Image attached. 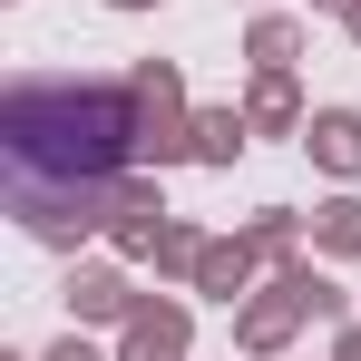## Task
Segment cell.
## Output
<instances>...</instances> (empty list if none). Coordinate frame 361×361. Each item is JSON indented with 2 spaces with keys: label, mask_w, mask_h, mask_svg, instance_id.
<instances>
[{
  "label": "cell",
  "mask_w": 361,
  "mask_h": 361,
  "mask_svg": "<svg viewBox=\"0 0 361 361\" xmlns=\"http://www.w3.org/2000/svg\"><path fill=\"white\" fill-rule=\"evenodd\" d=\"M137 157V88L127 78H10L0 98V166L20 185H108Z\"/></svg>",
  "instance_id": "obj_1"
},
{
  "label": "cell",
  "mask_w": 361,
  "mask_h": 361,
  "mask_svg": "<svg viewBox=\"0 0 361 361\" xmlns=\"http://www.w3.org/2000/svg\"><path fill=\"white\" fill-rule=\"evenodd\" d=\"M127 88H137V157H157V166H176L195 157V118H185V78L166 59L127 68Z\"/></svg>",
  "instance_id": "obj_2"
},
{
  "label": "cell",
  "mask_w": 361,
  "mask_h": 361,
  "mask_svg": "<svg viewBox=\"0 0 361 361\" xmlns=\"http://www.w3.org/2000/svg\"><path fill=\"white\" fill-rule=\"evenodd\" d=\"M293 322H312V264H283L274 274V293H254L235 312V342L244 352H283L293 342Z\"/></svg>",
  "instance_id": "obj_3"
},
{
  "label": "cell",
  "mask_w": 361,
  "mask_h": 361,
  "mask_svg": "<svg viewBox=\"0 0 361 361\" xmlns=\"http://www.w3.org/2000/svg\"><path fill=\"white\" fill-rule=\"evenodd\" d=\"M185 342H195L185 302H137V312H127V342H118V361H185Z\"/></svg>",
  "instance_id": "obj_4"
},
{
  "label": "cell",
  "mask_w": 361,
  "mask_h": 361,
  "mask_svg": "<svg viewBox=\"0 0 361 361\" xmlns=\"http://www.w3.org/2000/svg\"><path fill=\"white\" fill-rule=\"evenodd\" d=\"M108 235H118V254H157V235H166V195H157V176H127Z\"/></svg>",
  "instance_id": "obj_5"
},
{
  "label": "cell",
  "mask_w": 361,
  "mask_h": 361,
  "mask_svg": "<svg viewBox=\"0 0 361 361\" xmlns=\"http://www.w3.org/2000/svg\"><path fill=\"white\" fill-rule=\"evenodd\" d=\"M59 293H68V322H127V312H137L127 274H108V264H78Z\"/></svg>",
  "instance_id": "obj_6"
},
{
  "label": "cell",
  "mask_w": 361,
  "mask_h": 361,
  "mask_svg": "<svg viewBox=\"0 0 361 361\" xmlns=\"http://www.w3.org/2000/svg\"><path fill=\"white\" fill-rule=\"evenodd\" d=\"M302 147H312L332 176H361V118H352V108H322V118L302 127Z\"/></svg>",
  "instance_id": "obj_7"
},
{
  "label": "cell",
  "mask_w": 361,
  "mask_h": 361,
  "mask_svg": "<svg viewBox=\"0 0 361 361\" xmlns=\"http://www.w3.org/2000/svg\"><path fill=\"white\" fill-rule=\"evenodd\" d=\"M244 118H254V137H283V127H302L293 68H264V78H254V98H244Z\"/></svg>",
  "instance_id": "obj_8"
},
{
  "label": "cell",
  "mask_w": 361,
  "mask_h": 361,
  "mask_svg": "<svg viewBox=\"0 0 361 361\" xmlns=\"http://www.w3.org/2000/svg\"><path fill=\"white\" fill-rule=\"evenodd\" d=\"M254 264H264V254H254V244H205V264H195V293H215V302H235L244 283H254Z\"/></svg>",
  "instance_id": "obj_9"
},
{
  "label": "cell",
  "mask_w": 361,
  "mask_h": 361,
  "mask_svg": "<svg viewBox=\"0 0 361 361\" xmlns=\"http://www.w3.org/2000/svg\"><path fill=\"white\" fill-rule=\"evenodd\" d=\"M244 137H254V118H244V108H205V118H195V157H205V166H235Z\"/></svg>",
  "instance_id": "obj_10"
},
{
  "label": "cell",
  "mask_w": 361,
  "mask_h": 361,
  "mask_svg": "<svg viewBox=\"0 0 361 361\" xmlns=\"http://www.w3.org/2000/svg\"><path fill=\"white\" fill-rule=\"evenodd\" d=\"M293 235H302V215H283V205H264V215L244 225V244H254L264 264H293Z\"/></svg>",
  "instance_id": "obj_11"
},
{
  "label": "cell",
  "mask_w": 361,
  "mask_h": 361,
  "mask_svg": "<svg viewBox=\"0 0 361 361\" xmlns=\"http://www.w3.org/2000/svg\"><path fill=\"white\" fill-rule=\"evenodd\" d=\"M312 235H322V254H361V195H332L312 215Z\"/></svg>",
  "instance_id": "obj_12"
},
{
  "label": "cell",
  "mask_w": 361,
  "mask_h": 361,
  "mask_svg": "<svg viewBox=\"0 0 361 361\" xmlns=\"http://www.w3.org/2000/svg\"><path fill=\"white\" fill-rule=\"evenodd\" d=\"M293 49H302L293 20H254V39H244V59H254V68H293Z\"/></svg>",
  "instance_id": "obj_13"
},
{
  "label": "cell",
  "mask_w": 361,
  "mask_h": 361,
  "mask_svg": "<svg viewBox=\"0 0 361 361\" xmlns=\"http://www.w3.org/2000/svg\"><path fill=\"white\" fill-rule=\"evenodd\" d=\"M157 264H166V274H195V264H205V235H195V225H166V235H157Z\"/></svg>",
  "instance_id": "obj_14"
},
{
  "label": "cell",
  "mask_w": 361,
  "mask_h": 361,
  "mask_svg": "<svg viewBox=\"0 0 361 361\" xmlns=\"http://www.w3.org/2000/svg\"><path fill=\"white\" fill-rule=\"evenodd\" d=\"M332 361H361V322H342V342H332Z\"/></svg>",
  "instance_id": "obj_15"
},
{
  "label": "cell",
  "mask_w": 361,
  "mask_h": 361,
  "mask_svg": "<svg viewBox=\"0 0 361 361\" xmlns=\"http://www.w3.org/2000/svg\"><path fill=\"white\" fill-rule=\"evenodd\" d=\"M49 361H98V352H88V342H78V332H68V342H59V352H49Z\"/></svg>",
  "instance_id": "obj_16"
},
{
  "label": "cell",
  "mask_w": 361,
  "mask_h": 361,
  "mask_svg": "<svg viewBox=\"0 0 361 361\" xmlns=\"http://www.w3.org/2000/svg\"><path fill=\"white\" fill-rule=\"evenodd\" d=\"M342 30H352V39H361V0H352V10H342Z\"/></svg>",
  "instance_id": "obj_17"
},
{
  "label": "cell",
  "mask_w": 361,
  "mask_h": 361,
  "mask_svg": "<svg viewBox=\"0 0 361 361\" xmlns=\"http://www.w3.org/2000/svg\"><path fill=\"white\" fill-rule=\"evenodd\" d=\"M118 10H157V0H118Z\"/></svg>",
  "instance_id": "obj_18"
},
{
  "label": "cell",
  "mask_w": 361,
  "mask_h": 361,
  "mask_svg": "<svg viewBox=\"0 0 361 361\" xmlns=\"http://www.w3.org/2000/svg\"><path fill=\"white\" fill-rule=\"evenodd\" d=\"M322 10H352V0H322Z\"/></svg>",
  "instance_id": "obj_19"
}]
</instances>
